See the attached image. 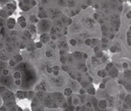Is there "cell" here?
<instances>
[{
	"mask_svg": "<svg viewBox=\"0 0 131 111\" xmlns=\"http://www.w3.org/2000/svg\"><path fill=\"white\" fill-rule=\"evenodd\" d=\"M0 96H1L4 104L10 108L15 104L16 97L15 94L12 92L5 86H0Z\"/></svg>",
	"mask_w": 131,
	"mask_h": 111,
	"instance_id": "obj_1",
	"label": "cell"
},
{
	"mask_svg": "<svg viewBox=\"0 0 131 111\" xmlns=\"http://www.w3.org/2000/svg\"><path fill=\"white\" fill-rule=\"evenodd\" d=\"M37 6V0H19L18 7L22 12H29Z\"/></svg>",
	"mask_w": 131,
	"mask_h": 111,
	"instance_id": "obj_2",
	"label": "cell"
},
{
	"mask_svg": "<svg viewBox=\"0 0 131 111\" xmlns=\"http://www.w3.org/2000/svg\"><path fill=\"white\" fill-rule=\"evenodd\" d=\"M52 99L54 103L57 105V107H61L63 109H67V103L66 101L65 96L61 92H56L52 94Z\"/></svg>",
	"mask_w": 131,
	"mask_h": 111,
	"instance_id": "obj_3",
	"label": "cell"
},
{
	"mask_svg": "<svg viewBox=\"0 0 131 111\" xmlns=\"http://www.w3.org/2000/svg\"><path fill=\"white\" fill-rule=\"evenodd\" d=\"M51 21L48 19H40V21L37 24V29H38V33H40V31H42L41 33L45 32H49L50 28H51ZM40 33V34H41Z\"/></svg>",
	"mask_w": 131,
	"mask_h": 111,
	"instance_id": "obj_4",
	"label": "cell"
},
{
	"mask_svg": "<svg viewBox=\"0 0 131 111\" xmlns=\"http://www.w3.org/2000/svg\"><path fill=\"white\" fill-rule=\"evenodd\" d=\"M14 94H15L16 98H19L20 100L29 99L30 101L35 96L34 91H25V90H17L16 93H14Z\"/></svg>",
	"mask_w": 131,
	"mask_h": 111,
	"instance_id": "obj_5",
	"label": "cell"
},
{
	"mask_svg": "<svg viewBox=\"0 0 131 111\" xmlns=\"http://www.w3.org/2000/svg\"><path fill=\"white\" fill-rule=\"evenodd\" d=\"M17 8H18L17 4L14 2H8L4 7V9L8 12L9 16H13L14 13L17 10Z\"/></svg>",
	"mask_w": 131,
	"mask_h": 111,
	"instance_id": "obj_6",
	"label": "cell"
},
{
	"mask_svg": "<svg viewBox=\"0 0 131 111\" xmlns=\"http://www.w3.org/2000/svg\"><path fill=\"white\" fill-rule=\"evenodd\" d=\"M17 26V20L14 16H9L6 19V27L8 31H14Z\"/></svg>",
	"mask_w": 131,
	"mask_h": 111,
	"instance_id": "obj_7",
	"label": "cell"
},
{
	"mask_svg": "<svg viewBox=\"0 0 131 111\" xmlns=\"http://www.w3.org/2000/svg\"><path fill=\"white\" fill-rule=\"evenodd\" d=\"M50 41H51V39H50V34L49 32L41 33L39 35V41H40L43 45L48 44Z\"/></svg>",
	"mask_w": 131,
	"mask_h": 111,
	"instance_id": "obj_8",
	"label": "cell"
},
{
	"mask_svg": "<svg viewBox=\"0 0 131 111\" xmlns=\"http://www.w3.org/2000/svg\"><path fill=\"white\" fill-rule=\"evenodd\" d=\"M17 20V25H19V27L21 29H26L28 26V22L26 18L24 15H19V17L16 19Z\"/></svg>",
	"mask_w": 131,
	"mask_h": 111,
	"instance_id": "obj_9",
	"label": "cell"
},
{
	"mask_svg": "<svg viewBox=\"0 0 131 111\" xmlns=\"http://www.w3.org/2000/svg\"><path fill=\"white\" fill-rule=\"evenodd\" d=\"M93 52H94V54H95V56H96V58L101 59V58L103 57L104 54L103 52L102 49H101L99 46H94L93 47Z\"/></svg>",
	"mask_w": 131,
	"mask_h": 111,
	"instance_id": "obj_10",
	"label": "cell"
},
{
	"mask_svg": "<svg viewBox=\"0 0 131 111\" xmlns=\"http://www.w3.org/2000/svg\"><path fill=\"white\" fill-rule=\"evenodd\" d=\"M9 58H10L9 53L5 50V48L4 50L0 51V60H2L4 62H8Z\"/></svg>",
	"mask_w": 131,
	"mask_h": 111,
	"instance_id": "obj_11",
	"label": "cell"
},
{
	"mask_svg": "<svg viewBox=\"0 0 131 111\" xmlns=\"http://www.w3.org/2000/svg\"><path fill=\"white\" fill-rule=\"evenodd\" d=\"M108 74H109V76L113 77V78L116 79L119 76V71H118V69L117 67H114L109 72H108Z\"/></svg>",
	"mask_w": 131,
	"mask_h": 111,
	"instance_id": "obj_12",
	"label": "cell"
},
{
	"mask_svg": "<svg viewBox=\"0 0 131 111\" xmlns=\"http://www.w3.org/2000/svg\"><path fill=\"white\" fill-rule=\"evenodd\" d=\"M97 106L100 109H107L108 107V102L106 99H100L97 102Z\"/></svg>",
	"mask_w": 131,
	"mask_h": 111,
	"instance_id": "obj_13",
	"label": "cell"
},
{
	"mask_svg": "<svg viewBox=\"0 0 131 111\" xmlns=\"http://www.w3.org/2000/svg\"><path fill=\"white\" fill-rule=\"evenodd\" d=\"M123 106L124 109H130V94H128L126 97L124 98Z\"/></svg>",
	"mask_w": 131,
	"mask_h": 111,
	"instance_id": "obj_14",
	"label": "cell"
},
{
	"mask_svg": "<svg viewBox=\"0 0 131 111\" xmlns=\"http://www.w3.org/2000/svg\"><path fill=\"white\" fill-rule=\"evenodd\" d=\"M37 17L39 18L40 19H47L48 18V14H47V12L46 10H44L43 8L41 9L40 8L38 11V15Z\"/></svg>",
	"mask_w": 131,
	"mask_h": 111,
	"instance_id": "obj_15",
	"label": "cell"
},
{
	"mask_svg": "<svg viewBox=\"0 0 131 111\" xmlns=\"http://www.w3.org/2000/svg\"><path fill=\"white\" fill-rule=\"evenodd\" d=\"M63 95L65 96L66 98H68V97H71V95L73 94V89L70 88V87H67V88H65L63 90Z\"/></svg>",
	"mask_w": 131,
	"mask_h": 111,
	"instance_id": "obj_16",
	"label": "cell"
},
{
	"mask_svg": "<svg viewBox=\"0 0 131 111\" xmlns=\"http://www.w3.org/2000/svg\"><path fill=\"white\" fill-rule=\"evenodd\" d=\"M97 75L99 77H101V78H105L108 74V72L106 71V69L103 68V69H99V70L97 72Z\"/></svg>",
	"mask_w": 131,
	"mask_h": 111,
	"instance_id": "obj_17",
	"label": "cell"
},
{
	"mask_svg": "<svg viewBox=\"0 0 131 111\" xmlns=\"http://www.w3.org/2000/svg\"><path fill=\"white\" fill-rule=\"evenodd\" d=\"M29 21L30 24L37 25L38 22L40 21V19H39V18L37 17V15H35V14H31V15L29 17Z\"/></svg>",
	"mask_w": 131,
	"mask_h": 111,
	"instance_id": "obj_18",
	"label": "cell"
},
{
	"mask_svg": "<svg viewBox=\"0 0 131 111\" xmlns=\"http://www.w3.org/2000/svg\"><path fill=\"white\" fill-rule=\"evenodd\" d=\"M29 31H30V33H31L33 35L38 34L37 25H34V24H30V25H29Z\"/></svg>",
	"mask_w": 131,
	"mask_h": 111,
	"instance_id": "obj_19",
	"label": "cell"
},
{
	"mask_svg": "<svg viewBox=\"0 0 131 111\" xmlns=\"http://www.w3.org/2000/svg\"><path fill=\"white\" fill-rule=\"evenodd\" d=\"M12 58H13L14 61L16 62V63L17 64H19V63H20L22 61H23V56H22V55L21 54H19V53H17V54H14V56H11Z\"/></svg>",
	"mask_w": 131,
	"mask_h": 111,
	"instance_id": "obj_20",
	"label": "cell"
},
{
	"mask_svg": "<svg viewBox=\"0 0 131 111\" xmlns=\"http://www.w3.org/2000/svg\"><path fill=\"white\" fill-rule=\"evenodd\" d=\"M86 92L89 95H95V94H96V89H95L93 86H90V84H89L87 89H86Z\"/></svg>",
	"mask_w": 131,
	"mask_h": 111,
	"instance_id": "obj_21",
	"label": "cell"
},
{
	"mask_svg": "<svg viewBox=\"0 0 131 111\" xmlns=\"http://www.w3.org/2000/svg\"><path fill=\"white\" fill-rule=\"evenodd\" d=\"M126 42L129 47L131 46V29L129 28L126 32Z\"/></svg>",
	"mask_w": 131,
	"mask_h": 111,
	"instance_id": "obj_22",
	"label": "cell"
},
{
	"mask_svg": "<svg viewBox=\"0 0 131 111\" xmlns=\"http://www.w3.org/2000/svg\"><path fill=\"white\" fill-rule=\"evenodd\" d=\"M83 109H84V110H93V106L91 102L88 101L83 104Z\"/></svg>",
	"mask_w": 131,
	"mask_h": 111,
	"instance_id": "obj_23",
	"label": "cell"
},
{
	"mask_svg": "<svg viewBox=\"0 0 131 111\" xmlns=\"http://www.w3.org/2000/svg\"><path fill=\"white\" fill-rule=\"evenodd\" d=\"M80 103H81V99H80V98L78 97L77 95H75L73 96L72 98V104L74 106H77L78 105V104H80Z\"/></svg>",
	"mask_w": 131,
	"mask_h": 111,
	"instance_id": "obj_24",
	"label": "cell"
},
{
	"mask_svg": "<svg viewBox=\"0 0 131 111\" xmlns=\"http://www.w3.org/2000/svg\"><path fill=\"white\" fill-rule=\"evenodd\" d=\"M0 17L5 18V19H7L8 17H9V15H8V12L6 11L4 8H0Z\"/></svg>",
	"mask_w": 131,
	"mask_h": 111,
	"instance_id": "obj_25",
	"label": "cell"
},
{
	"mask_svg": "<svg viewBox=\"0 0 131 111\" xmlns=\"http://www.w3.org/2000/svg\"><path fill=\"white\" fill-rule=\"evenodd\" d=\"M13 77H14V80L15 79H21L22 74L19 71H14L13 73Z\"/></svg>",
	"mask_w": 131,
	"mask_h": 111,
	"instance_id": "obj_26",
	"label": "cell"
},
{
	"mask_svg": "<svg viewBox=\"0 0 131 111\" xmlns=\"http://www.w3.org/2000/svg\"><path fill=\"white\" fill-rule=\"evenodd\" d=\"M24 35L27 38V39H32L33 38V35L30 33V31L27 29V31H24Z\"/></svg>",
	"mask_w": 131,
	"mask_h": 111,
	"instance_id": "obj_27",
	"label": "cell"
},
{
	"mask_svg": "<svg viewBox=\"0 0 131 111\" xmlns=\"http://www.w3.org/2000/svg\"><path fill=\"white\" fill-rule=\"evenodd\" d=\"M99 43V39H95V38H92V45L91 46H97V44Z\"/></svg>",
	"mask_w": 131,
	"mask_h": 111,
	"instance_id": "obj_28",
	"label": "cell"
},
{
	"mask_svg": "<svg viewBox=\"0 0 131 111\" xmlns=\"http://www.w3.org/2000/svg\"><path fill=\"white\" fill-rule=\"evenodd\" d=\"M73 56H74V57L77 58V60H81V59H82V52H74V53H73Z\"/></svg>",
	"mask_w": 131,
	"mask_h": 111,
	"instance_id": "obj_29",
	"label": "cell"
},
{
	"mask_svg": "<svg viewBox=\"0 0 131 111\" xmlns=\"http://www.w3.org/2000/svg\"><path fill=\"white\" fill-rule=\"evenodd\" d=\"M9 74H10V72H9V70H8V68H4V69H3V70H2V75L4 77H7Z\"/></svg>",
	"mask_w": 131,
	"mask_h": 111,
	"instance_id": "obj_30",
	"label": "cell"
},
{
	"mask_svg": "<svg viewBox=\"0 0 131 111\" xmlns=\"http://www.w3.org/2000/svg\"><path fill=\"white\" fill-rule=\"evenodd\" d=\"M114 67V63L113 62H109V63H108L106 65V67H105V69H106V71L107 72H109L111 69Z\"/></svg>",
	"mask_w": 131,
	"mask_h": 111,
	"instance_id": "obj_31",
	"label": "cell"
},
{
	"mask_svg": "<svg viewBox=\"0 0 131 111\" xmlns=\"http://www.w3.org/2000/svg\"><path fill=\"white\" fill-rule=\"evenodd\" d=\"M46 56L48 58H51L53 56V52L51 50H47L46 52Z\"/></svg>",
	"mask_w": 131,
	"mask_h": 111,
	"instance_id": "obj_32",
	"label": "cell"
},
{
	"mask_svg": "<svg viewBox=\"0 0 131 111\" xmlns=\"http://www.w3.org/2000/svg\"><path fill=\"white\" fill-rule=\"evenodd\" d=\"M84 43L87 46H91L92 45V38H88L84 41Z\"/></svg>",
	"mask_w": 131,
	"mask_h": 111,
	"instance_id": "obj_33",
	"label": "cell"
},
{
	"mask_svg": "<svg viewBox=\"0 0 131 111\" xmlns=\"http://www.w3.org/2000/svg\"><path fill=\"white\" fill-rule=\"evenodd\" d=\"M35 48H37V49H40V48H42L43 46V44L40 42V41H36V42L35 43Z\"/></svg>",
	"mask_w": 131,
	"mask_h": 111,
	"instance_id": "obj_34",
	"label": "cell"
},
{
	"mask_svg": "<svg viewBox=\"0 0 131 111\" xmlns=\"http://www.w3.org/2000/svg\"><path fill=\"white\" fill-rule=\"evenodd\" d=\"M60 60H61V62L62 64H66V63H67V57L65 56V55H61Z\"/></svg>",
	"mask_w": 131,
	"mask_h": 111,
	"instance_id": "obj_35",
	"label": "cell"
},
{
	"mask_svg": "<svg viewBox=\"0 0 131 111\" xmlns=\"http://www.w3.org/2000/svg\"><path fill=\"white\" fill-rule=\"evenodd\" d=\"M69 45L71 46H77V41L75 39H71L69 41Z\"/></svg>",
	"mask_w": 131,
	"mask_h": 111,
	"instance_id": "obj_36",
	"label": "cell"
},
{
	"mask_svg": "<svg viewBox=\"0 0 131 111\" xmlns=\"http://www.w3.org/2000/svg\"><path fill=\"white\" fill-rule=\"evenodd\" d=\"M21 84H22L21 79H15V80H14V85H15V86L19 87Z\"/></svg>",
	"mask_w": 131,
	"mask_h": 111,
	"instance_id": "obj_37",
	"label": "cell"
},
{
	"mask_svg": "<svg viewBox=\"0 0 131 111\" xmlns=\"http://www.w3.org/2000/svg\"><path fill=\"white\" fill-rule=\"evenodd\" d=\"M85 74H86V76H87L88 79V82L89 83H93V77H92L91 75H89V74H88V73H86Z\"/></svg>",
	"mask_w": 131,
	"mask_h": 111,
	"instance_id": "obj_38",
	"label": "cell"
},
{
	"mask_svg": "<svg viewBox=\"0 0 131 111\" xmlns=\"http://www.w3.org/2000/svg\"><path fill=\"white\" fill-rule=\"evenodd\" d=\"M61 69H62L63 71H65V72H67V73H68L70 72V69H69V67H67L65 64H62V67H61Z\"/></svg>",
	"mask_w": 131,
	"mask_h": 111,
	"instance_id": "obj_39",
	"label": "cell"
},
{
	"mask_svg": "<svg viewBox=\"0 0 131 111\" xmlns=\"http://www.w3.org/2000/svg\"><path fill=\"white\" fill-rule=\"evenodd\" d=\"M79 94H82V95H84V94H87V92H86V88H80V89H79Z\"/></svg>",
	"mask_w": 131,
	"mask_h": 111,
	"instance_id": "obj_40",
	"label": "cell"
},
{
	"mask_svg": "<svg viewBox=\"0 0 131 111\" xmlns=\"http://www.w3.org/2000/svg\"><path fill=\"white\" fill-rule=\"evenodd\" d=\"M76 110H77V111L84 110V109H83V105H81V104H78V105H77V106H76Z\"/></svg>",
	"mask_w": 131,
	"mask_h": 111,
	"instance_id": "obj_41",
	"label": "cell"
},
{
	"mask_svg": "<svg viewBox=\"0 0 131 111\" xmlns=\"http://www.w3.org/2000/svg\"><path fill=\"white\" fill-rule=\"evenodd\" d=\"M122 67H123L124 69L127 70V69H129V64H128L127 62H123V64H122Z\"/></svg>",
	"mask_w": 131,
	"mask_h": 111,
	"instance_id": "obj_42",
	"label": "cell"
},
{
	"mask_svg": "<svg viewBox=\"0 0 131 111\" xmlns=\"http://www.w3.org/2000/svg\"><path fill=\"white\" fill-rule=\"evenodd\" d=\"M68 74H69V76L71 77V78H72V80H76L77 79V76L76 75H74V73H68Z\"/></svg>",
	"mask_w": 131,
	"mask_h": 111,
	"instance_id": "obj_43",
	"label": "cell"
},
{
	"mask_svg": "<svg viewBox=\"0 0 131 111\" xmlns=\"http://www.w3.org/2000/svg\"><path fill=\"white\" fill-rule=\"evenodd\" d=\"M125 16H126V19H131V11H130V10L127 12Z\"/></svg>",
	"mask_w": 131,
	"mask_h": 111,
	"instance_id": "obj_44",
	"label": "cell"
},
{
	"mask_svg": "<svg viewBox=\"0 0 131 111\" xmlns=\"http://www.w3.org/2000/svg\"><path fill=\"white\" fill-rule=\"evenodd\" d=\"M105 88H106L105 83H101L100 84H99V88H100V89H104Z\"/></svg>",
	"mask_w": 131,
	"mask_h": 111,
	"instance_id": "obj_45",
	"label": "cell"
},
{
	"mask_svg": "<svg viewBox=\"0 0 131 111\" xmlns=\"http://www.w3.org/2000/svg\"><path fill=\"white\" fill-rule=\"evenodd\" d=\"M59 73H60V71L59 70H53L52 71V74L54 75V76H58Z\"/></svg>",
	"mask_w": 131,
	"mask_h": 111,
	"instance_id": "obj_46",
	"label": "cell"
},
{
	"mask_svg": "<svg viewBox=\"0 0 131 111\" xmlns=\"http://www.w3.org/2000/svg\"><path fill=\"white\" fill-rule=\"evenodd\" d=\"M52 71H53L52 67H46V72H47V73H48L49 74L52 73Z\"/></svg>",
	"mask_w": 131,
	"mask_h": 111,
	"instance_id": "obj_47",
	"label": "cell"
},
{
	"mask_svg": "<svg viewBox=\"0 0 131 111\" xmlns=\"http://www.w3.org/2000/svg\"><path fill=\"white\" fill-rule=\"evenodd\" d=\"M4 48H5V46H4V42H3L2 41H0V51L4 50Z\"/></svg>",
	"mask_w": 131,
	"mask_h": 111,
	"instance_id": "obj_48",
	"label": "cell"
},
{
	"mask_svg": "<svg viewBox=\"0 0 131 111\" xmlns=\"http://www.w3.org/2000/svg\"><path fill=\"white\" fill-rule=\"evenodd\" d=\"M109 51L111 52H116V51H117V48H116L115 46H112V47H110Z\"/></svg>",
	"mask_w": 131,
	"mask_h": 111,
	"instance_id": "obj_49",
	"label": "cell"
},
{
	"mask_svg": "<svg viewBox=\"0 0 131 111\" xmlns=\"http://www.w3.org/2000/svg\"><path fill=\"white\" fill-rule=\"evenodd\" d=\"M71 24H72V19H71V18H68L67 19V25H71Z\"/></svg>",
	"mask_w": 131,
	"mask_h": 111,
	"instance_id": "obj_50",
	"label": "cell"
},
{
	"mask_svg": "<svg viewBox=\"0 0 131 111\" xmlns=\"http://www.w3.org/2000/svg\"><path fill=\"white\" fill-rule=\"evenodd\" d=\"M52 69H53V70H59V71H60L61 70V67H59V66L56 65V66H54V67H52Z\"/></svg>",
	"mask_w": 131,
	"mask_h": 111,
	"instance_id": "obj_51",
	"label": "cell"
},
{
	"mask_svg": "<svg viewBox=\"0 0 131 111\" xmlns=\"http://www.w3.org/2000/svg\"><path fill=\"white\" fill-rule=\"evenodd\" d=\"M82 58H84V59H87L88 58V55L84 52H82Z\"/></svg>",
	"mask_w": 131,
	"mask_h": 111,
	"instance_id": "obj_52",
	"label": "cell"
},
{
	"mask_svg": "<svg viewBox=\"0 0 131 111\" xmlns=\"http://www.w3.org/2000/svg\"><path fill=\"white\" fill-rule=\"evenodd\" d=\"M81 8H82V9H87V8H88V5H86V4H83V5H82Z\"/></svg>",
	"mask_w": 131,
	"mask_h": 111,
	"instance_id": "obj_53",
	"label": "cell"
},
{
	"mask_svg": "<svg viewBox=\"0 0 131 111\" xmlns=\"http://www.w3.org/2000/svg\"><path fill=\"white\" fill-rule=\"evenodd\" d=\"M63 34H64V35H67V28H65V29H64Z\"/></svg>",
	"mask_w": 131,
	"mask_h": 111,
	"instance_id": "obj_54",
	"label": "cell"
},
{
	"mask_svg": "<svg viewBox=\"0 0 131 111\" xmlns=\"http://www.w3.org/2000/svg\"><path fill=\"white\" fill-rule=\"evenodd\" d=\"M0 8H1V2H0Z\"/></svg>",
	"mask_w": 131,
	"mask_h": 111,
	"instance_id": "obj_55",
	"label": "cell"
}]
</instances>
